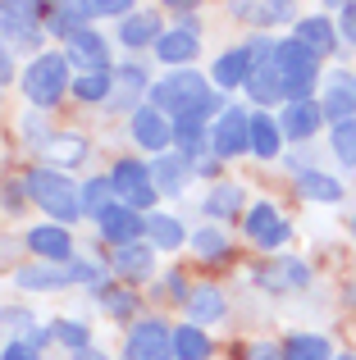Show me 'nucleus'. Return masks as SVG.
Returning a JSON list of instances; mask_svg holds the SVG:
<instances>
[{
  "label": "nucleus",
  "instance_id": "9",
  "mask_svg": "<svg viewBox=\"0 0 356 360\" xmlns=\"http://www.w3.org/2000/svg\"><path fill=\"white\" fill-rule=\"evenodd\" d=\"M128 132H133V141L142 150H151V155L174 150V119L160 115L155 105H142L137 115H128Z\"/></svg>",
  "mask_w": 356,
  "mask_h": 360
},
{
  "label": "nucleus",
  "instance_id": "12",
  "mask_svg": "<svg viewBox=\"0 0 356 360\" xmlns=\"http://www.w3.org/2000/svg\"><path fill=\"white\" fill-rule=\"evenodd\" d=\"M110 274L119 283H151L155 278V246L151 242H133V246H115L110 255Z\"/></svg>",
  "mask_w": 356,
  "mask_h": 360
},
{
  "label": "nucleus",
  "instance_id": "35",
  "mask_svg": "<svg viewBox=\"0 0 356 360\" xmlns=\"http://www.w3.org/2000/svg\"><path fill=\"white\" fill-rule=\"evenodd\" d=\"M284 360H333V347L324 333H293L284 342Z\"/></svg>",
  "mask_w": 356,
  "mask_h": 360
},
{
  "label": "nucleus",
  "instance_id": "45",
  "mask_svg": "<svg viewBox=\"0 0 356 360\" xmlns=\"http://www.w3.org/2000/svg\"><path fill=\"white\" fill-rule=\"evenodd\" d=\"M23 196H27V187L18 183V178H9V183H5V210L18 214V210H23Z\"/></svg>",
  "mask_w": 356,
  "mask_h": 360
},
{
  "label": "nucleus",
  "instance_id": "50",
  "mask_svg": "<svg viewBox=\"0 0 356 360\" xmlns=\"http://www.w3.org/2000/svg\"><path fill=\"white\" fill-rule=\"evenodd\" d=\"M352 242H356V219H352Z\"/></svg>",
  "mask_w": 356,
  "mask_h": 360
},
{
  "label": "nucleus",
  "instance_id": "21",
  "mask_svg": "<svg viewBox=\"0 0 356 360\" xmlns=\"http://www.w3.org/2000/svg\"><path fill=\"white\" fill-rule=\"evenodd\" d=\"M293 37L306 46V51H315L324 60V55H338V23L324 14H306L293 23Z\"/></svg>",
  "mask_w": 356,
  "mask_h": 360
},
{
  "label": "nucleus",
  "instance_id": "37",
  "mask_svg": "<svg viewBox=\"0 0 356 360\" xmlns=\"http://www.w3.org/2000/svg\"><path fill=\"white\" fill-rule=\"evenodd\" d=\"M73 96L87 101V105H110V96H115V73H78V78H73Z\"/></svg>",
  "mask_w": 356,
  "mask_h": 360
},
{
  "label": "nucleus",
  "instance_id": "41",
  "mask_svg": "<svg viewBox=\"0 0 356 360\" xmlns=\"http://www.w3.org/2000/svg\"><path fill=\"white\" fill-rule=\"evenodd\" d=\"M128 14H133L128 0H87V18L91 23H96V18H119V23H124Z\"/></svg>",
  "mask_w": 356,
  "mask_h": 360
},
{
  "label": "nucleus",
  "instance_id": "44",
  "mask_svg": "<svg viewBox=\"0 0 356 360\" xmlns=\"http://www.w3.org/2000/svg\"><path fill=\"white\" fill-rule=\"evenodd\" d=\"M0 360H42V352L32 342H23V338H14V342L0 347Z\"/></svg>",
  "mask_w": 356,
  "mask_h": 360
},
{
  "label": "nucleus",
  "instance_id": "17",
  "mask_svg": "<svg viewBox=\"0 0 356 360\" xmlns=\"http://www.w3.org/2000/svg\"><path fill=\"white\" fill-rule=\"evenodd\" d=\"M196 55H201V32H187V27H165V37L155 41V60L170 73L187 69Z\"/></svg>",
  "mask_w": 356,
  "mask_h": 360
},
{
  "label": "nucleus",
  "instance_id": "32",
  "mask_svg": "<svg viewBox=\"0 0 356 360\" xmlns=\"http://www.w3.org/2000/svg\"><path fill=\"white\" fill-rule=\"evenodd\" d=\"M146 238H151L155 251H178L183 242H192L187 229H183V219H178V214H165V210L146 214Z\"/></svg>",
  "mask_w": 356,
  "mask_h": 360
},
{
  "label": "nucleus",
  "instance_id": "48",
  "mask_svg": "<svg viewBox=\"0 0 356 360\" xmlns=\"http://www.w3.org/2000/svg\"><path fill=\"white\" fill-rule=\"evenodd\" d=\"M196 174H201V178H215V174H220V160H215V155H205V160H196Z\"/></svg>",
  "mask_w": 356,
  "mask_h": 360
},
{
  "label": "nucleus",
  "instance_id": "22",
  "mask_svg": "<svg viewBox=\"0 0 356 360\" xmlns=\"http://www.w3.org/2000/svg\"><path fill=\"white\" fill-rule=\"evenodd\" d=\"M14 288H23V292H64V288H73V274H69V264H18L14 269Z\"/></svg>",
  "mask_w": 356,
  "mask_h": 360
},
{
  "label": "nucleus",
  "instance_id": "3",
  "mask_svg": "<svg viewBox=\"0 0 356 360\" xmlns=\"http://www.w3.org/2000/svg\"><path fill=\"white\" fill-rule=\"evenodd\" d=\"M269 60H274L279 78H284L288 105H293V101H315V87H320V55L306 51L297 37H284V41H274Z\"/></svg>",
  "mask_w": 356,
  "mask_h": 360
},
{
  "label": "nucleus",
  "instance_id": "42",
  "mask_svg": "<svg viewBox=\"0 0 356 360\" xmlns=\"http://www.w3.org/2000/svg\"><path fill=\"white\" fill-rule=\"evenodd\" d=\"M155 292H160V297H170V301H178V306H187V297H192V288L183 283V274H165V283Z\"/></svg>",
  "mask_w": 356,
  "mask_h": 360
},
{
  "label": "nucleus",
  "instance_id": "18",
  "mask_svg": "<svg viewBox=\"0 0 356 360\" xmlns=\"http://www.w3.org/2000/svg\"><path fill=\"white\" fill-rule=\"evenodd\" d=\"M160 37H165L160 9H133V14L119 23V41H124L128 51H146V46L155 51V41H160Z\"/></svg>",
  "mask_w": 356,
  "mask_h": 360
},
{
  "label": "nucleus",
  "instance_id": "47",
  "mask_svg": "<svg viewBox=\"0 0 356 360\" xmlns=\"http://www.w3.org/2000/svg\"><path fill=\"white\" fill-rule=\"evenodd\" d=\"M14 51H9V46H0V87H9V82H14Z\"/></svg>",
  "mask_w": 356,
  "mask_h": 360
},
{
  "label": "nucleus",
  "instance_id": "16",
  "mask_svg": "<svg viewBox=\"0 0 356 360\" xmlns=\"http://www.w3.org/2000/svg\"><path fill=\"white\" fill-rule=\"evenodd\" d=\"M256 283L265 292H302L311 288V264L288 255V260H274V264H260L256 269Z\"/></svg>",
  "mask_w": 356,
  "mask_h": 360
},
{
  "label": "nucleus",
  "instance_id": "43",
  "mask_svg": "<svg viewBox=\"0 0 356 360\" xmlns=\"http://www.w3.org/2000/svg\"><path fill=\"white\" fill-rule=\"evenodd\" d=\"M338 37L356 51V0H348V5H338Z\"/></svg>",
  "mask_w": 356,
  "mask_h": 360
},
{
  "label": "nucleus",
  "instance_id": "11",
  "mask_svg": "<svg viewBox=\"0 0 356 360\" xmlns=\"http://www.w3.org/2000/svg\"><path fill=\"white\" fill-rule=\"evenodd\" d=\"M23 242L42 264H73V233L64 224H37V229H27Z\"/></svg>",
  "mask_w": 356,
  "mask_h": 360
},
{
  "label": "nucleus",
  "instance_id": "51",
  "mask_svg": "<svg viewBox=\"0 0 356 360\" xmlns=\"http://www.w3.org/2000/svg\"><path fill=\"white\" fill-rule=\"evenodd\" d=\"M333 360H356V356H333Z\"/></svg>",
  "mask_w": 356,
  "mask_h": 360
},
{
  "label": "nucleus",
  "instance_id": "39",
  "mask_svg": "<svg viewBox=\"0 0 356 360\" xmlns=\"http://www.w3.org/2000/svg\"><path fill=\"white\" fill-rule=\"evenodd\" d=\"M329 146H333V160L343 169H356V119L329 123Z\"/></svg>",
  "mask_w": 356,
  "mask_h": 360
},
{
  "label": "nucleus",
  "instance_id": "34",
  "mask_svg": "<svg viewBox=\"0 0 356 360\" xmlns=\"http://www.w3.org/2000/svg\"><path fill=\"white\" fill-rule=\"evenodd\" d=\"M210 356H215V342L205 328H196V324L174 328V360H210Z\"/></svg>",
  "mask_w": 356,
  "mask_h": 360
},
{
  "label": "nucleus",
  "instance_id": "13",
  "mask_svg": "<svg viewBox=\"0 0 356 360\" xmlns=\"http://www.w3.org/2000/svg\"><path fill=\"white\" fill-rule=\"evenodd\" d=\"M96 233H101L110 246H133V242L146 238V214L128 210V205L119 201V205H110V210L96 219Z\"/></svg>",
  "mask_w": 356,
  "mask_h": 360
},
{
  "label": "nucleus",
  "instance_id": "14",
  "mask_svg": "<svg viewBox=\"0 0 356 360\" xmlns=\"http://www.w3.org/2000/svg\"><path fill=\"white\" fill-rule=\"evenodd\" d=\"M320 110H324V119H329V123L356 119V73H348V69H333L329 78H324Z\"/></svg>",
  "mask_w": 356,
  "mask_h": 360
},
{
  "label": "nucleus",
  "instance_id": "33",
  "mask_svg": "<svg viewBox=\"0 0 356 360\" xmlns=\"http://www.w3.org/2000/svg\"><path fill=\"white\" fill-rule=\"evenodd\" d=\"M192 255L201 264H220V260H229V251H233V242H229V233L224 229H215V224H205V229H196L192 233Z\"/></svg>",
  "mask_w": 356,
  "mask_h": 360
},
{
  "label": "nucleus",
  "instance_id": "31",
  "mask_svg": "<svg viewBox=\"0 0 356 360\" xmlns=\"http://www.w3.org/2000/svg\"><path fill=\"white\" fill-rule=\"evenodd\" d=\"M82 27H91L87 0H64V5H51V18H46V32H51V37H64V41H69V37L82 32Z\"/></svg>",
  "mask_w": 356,
  "mask_h": 360
},
{
  "label": "nucleus",
  "instance_id": "36",
  "mask_svg": "<svg viewBox=\"0 0 356 360\" xmlns=\"http://www.w3.org/2000/svg\"><path fill=\"white\" fill-rule=\"evenodd\" d=\"M110 205H119V196H115V183H110V174H101V178H87V183H82V214L101 219V214H106Z\"/></svg>",
  "mask_w": 356,
  "mask_h": 360
},
{
  "label": "nucleus",
  "instance_id": "7",
  "mask_svg": "<svg viewBox=\"0 0 356 360\" xmlns=\"http://www.w3.org/2000/svg\"><path fill=\"white\" fill-rule=\"evenodd\" d=\"M124 360H174V328L165 319H133L124 338Z\"/></svg>",
  "mask_w": 356,
  "mask_h": 360
},
{
  "label": "nucleus",
  "instance_id": "30",
  "mask_svg": "<svg viewBox=\"0 0 356 360\" xmlns=\"http://www.w3.org/2000/svg\"><path fill=\"white\" fill-rule=\"evenodd\" d=\"M284 128H279V119L274 115H251V155H260V160H279V150H284Z\"/></svg>",
  "mask_w": 356,
  "mask_h": 360
},
{
  "label": "nucleus",
  "instance_id": "28",
  "mask_svg": "<svg viewBox=\"0 0 356 360\" xmlns=\"http://www.w3.org/2000/svg\"><path fill=\"white\" fill-rule=\"evenodd\" d=\"M201 210H205V219H238L251 205H247V192H242L238 183H215L210 196L201 201Z\"/></svg>",
  "mask_w": 356,
  "mask_h": 360
},
{
  "label": "nucleus",
  "instance_id": "8",
  "mask_svg": "<svg viewBox=\"0 0 356 360\" xmlns=\"http://www.w3.org/2000/svg\"><path fill=\"white\" fill-rule=\"evenodd\" d=\"M242 233H247L251 246H260V251H279V246L293 238V224H288L269 201H256L247 214H242Z\"/></svg>",
  "mask_w": 356,
  "mask_h": 360
},
{
  "label": "nucleus",
  "instance_id": "10",
  "mask_svg": "<svg viewBox=\"0 0 356 360\" xmlns=\"http://www.w3.org/2000/svg\"><path fill=\"white\" fill-rule=\"evenodd\" d=\"M64 60L78 73H110V41L96 27H82V32H73L64 41Z\"/></svg>",
  "mask_w": 356,
  "mask_h": 360
},
{
  "label": "nucleus",
  "instance_id": "20",
  "mask_svg": "<svg viewBox=\"0 0 356 360\" xmlns=\"http://www.w3.org/2000/svg\"><path fill=\"white\" fill-rule=\"evenodd\" d=\"M192 160L178 155V150H165V155L151 160V178H155V192L160 196H183V187L192 183Z\"/></svg>",
  "mask_w": 356,
  "mask_h": 360
},
{
  "label": "nucleus",
  "instance_id": "2",
  "mask_svg": "<svg viewBox=\"0 0 356 360\" xmlns=\"http://www.w3.org/2000/svg\"><path fill=\"white\" fill-rule=\"evenodd\" d=\"M23 187L55 224L69 229L73 219H82V187L73 183L69 174H60V169H51V165H37V169L23 174Z\"/></svg>",
  "mask_w": 356,
  "mask_h": 360
},
{
  "label": "nucleus",
  "instance_id": "4",
  "mask_svg": "<svg viewBox=\"0 0 356 360\" xmlns=\"http://www.w3.org/2000/svg\"><path fill=\"white\" fill-rule=\"evenodd\" d=\"M46 18L51 5H14V0H0V46H18V51H42L46 41Z\"/></svg>",
  "mask_w": 356,
  "mask_h": 360
},
{
  "label": "nucleus",
  "instance_id": "25",
  "mask_svg": "<svg viewBox=\"0 0 356 360\" xmlns=\"http://www.w3.org/2000/svg\"><path fill=\"white\" fill-rule=\"evenodd\" d=\"M247 96L256 101V105H288L284 78H279V69H274V60H269V55H260V60H256L251 82H247Z\"/></svg>",
  "mask_w": 356,
  "mask_h": 360
},
{
  "label": "nucleus",
  "instance_id": "6",
  "mask_svg": "<svg viewBox=\"0 0 356 360\" xmlns=\"http://www.w3.org/2000/svg\"><path fill=\"white\" fill-rule=\"evenodd\" d=\"M210 150H215L220 165L251 150V110L247 105H229L220 119L210 123Z\"/></svg>",
  "mask_w": 356,
  "mask_h": 360
},
{
  "label": "nucleus",
  "instance_id": "19",
  "mask_svg": "<svg viewBox=\"0 0 356 360\" xmlns=\"http://www.w3.org/2000/svg\"><path fill=\"white\" fill-rule=\"evenodd\" d=\"M42 160H51V169H78L91 160V141L82 132H51V141L42 146Z\"/></svg>",
  "mask_w": 356,
  "mask_h": 360
},
{
  "label": "nucleus",
  "instance_id": "29",
  "mask_svg": "<svg viewBox=\"0 0 356 360\" xmlns=\"http://www.w3.org/2000/svg\"><path fill=\"white\" fill-rule=\"evenodd\" d=\"M174 150H178V155H187L192 165H196V160H205V150H210V123L174 119Z\"/></svg>",
  "mask_w": 356,
  "mask_h": 360
},
{
  "label": "nucleus",
  "instance_id": "46",
  "mask_svg": "<svg viewBox=\"0 0 356 360\" xmlns=\"http://www.w3.org/2000/svg\"><path fill=\"white\" fill-rule=\"evenodd\" d=\"M242 360H284V347H274V342H251Z\"/></svg>",
  "mask_w": 356,
  "mask_h": 360
},
{
  "label": "nucleus",
  "instance_id": "40",
  "mask_svg": "<svg viewBox=\"0 0 356 360\" xmlns=\"http://www.w3.org/2000/svg\"><path fill=\"white\" fill-rule=\"evenodd\" d=\"M96 301L106 306V315H115V319H128L137 306H142V301H137V292H133V288H124V283H110V288L101 292Z\"/></svg>",
  "mask_w": 356,
  "mask_h": 360
},
{
  "label": "nucleus",
  "instance_id": "1",
  "mask_svg": "<svg viewBox=\"0 0 356 360\" xmlns=\"http://www.w3.org/2000/svg\"><path fill=\"white\" fill-rule=\"evenodd\" d=\"M18 91L32 110H55L64 96L73 91V78H69V60L64 51H42L27 60V69L18 73Z\"/></svg>",
  "mask_w": 356,
  "mask_h": 360
},
{
  "label": "nucleus",
  "instance_id": "49",
  "mask_svg": "<svg viewBox=\"0 0 356 360\" xmlns=\"http://www.w3.org/2000/svg\"><path fill=\"white\" fill-rule=\"evenodd\" d=\"M73 360H110L101 347H87V352H73Z\"/></svg>",
  "mask_w": 356,
  "mask_h": 360
},
{
  "label": "nucleus",
  "instance_id": "27",
  "mask_svg": "<svg viewBox=\"0 0 356 360\" xmlns=\"http://www.w3.org/2000/svg\"><path fill=\"white\" fill-rule=\"evenodd\" d=\"M297 196H302V201H315V205H338L343 196H348V187L333 174H324V169H306V174H297Z\"/></svg>",
  "mask_w": 356,
  "mask_h": 360
},
{
  "label": "nucleus",
  "instance_id": "15",
  "mask_svg": "<svg viewBox=\"0 0 356 360\" xmlns=\"http://www.w3.org/2000/svg\"><path fill=\"white\" fill-rule=\"evenodd\" d=\"M251 69H256V60H251V51L247 46H233V51H224L220 60L210 64V82H215V91H238V87H247L251 82Z\"/></svg>",
  "mask_w": 356,
  "mask_h": 360
},
{
  "label": "nucleus",
  "instance_id": "5",
  "mask_svg": "<svg viewBox=\"0 0 356 360\" xmlns=\"http://www.w3.org/2000/svg\"><path fill=\"white\" fill-rule=\"evenodd\" d=\"M110 183H115V196L128 205V210L155 214L160 192H155V178H151V165H146V160H115V169H110Z\"/></svg>",
  "mask_w": 356,
  "mask_h": 360
},
{
  "label": "nucleus",
  "instance_id": "38",
  "mask_svg": "<svg viewBox=\"0 0 356 360\" xmlns=\"http://www.w3.org/2000/svg\"><path fill=\"white\" fill-rule=\"evenodd\" d=\"M46 328H51V342L69 347V352H87L91 347V328L82 319H51Z\"/></svg>",
  "mask_w": 356,
  "mask_h": 360
},
{
  "label": "nucleus",
  "instance_id": "23",
  "mask_svg": "<svg viewBox=\"0 0 356 360\" xmlns=\"http://www.w3.org/2000/svg\"><path fill=\"white\" fill-rule=\"evenodd\" d=\"M320 123H324L320 101H293V105L279 110V128H284V137H288V141H306V137H315V132H320Z\"/></svg>",
  "mask_w": 356,
  "mask_h": 360
},
{
  "label": "nucleus",
  "instance_id": "26",
  "mask_svg": "<svg viewBox=\"0 0 356 360\" xmlns=\"http://www.w3.org/2000/svg\"><path fill=\"white\" fill-rule=\"evenodd\" d=\"M229 14H238L242 23H251V27H279V23H293V5L288 0H233L229 5Z\"/></svg>",
  "mask_w": 356,
  "mask_h": 360
},
{
  "label": "nucleus",
  "instance_id": "24",
  "mask_svg": "<svg viewBox=\"0 0 356 360\" xmlns=\"http://www.w3.org/2000/svg\"><path fill=\"white\" fill-rule=\"evenodd\" d=\"M187 324H196V328H210V324H220L224 315H229V297H224L215 283H201V288H192V297H187Z\"/></svg>",
  "mask_w": 356,
  "mask_h": 360
}]
</instances>
